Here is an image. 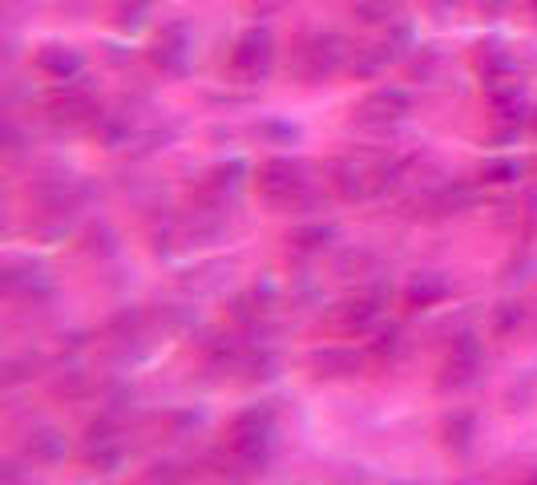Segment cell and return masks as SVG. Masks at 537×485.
<instances>
[{"instance_id":"obj_1","label":"cell","mask_w":537,"mask_h":485,"mask_svg":"<svg viewBox=\"0 0 537 485\" xmlns=\"http://www.w3.org/2000/svg\"><path fill=\"white\" fill-rule=\"evenodd\" d=\"M271 441H275V409L271 405H255V409H247V413L235 417V425H231V453L247 469L267 465Z\"/></svg>"},{"instance_id":"obj_2","label":"cell","mask_w":537,"mask_h":485,"mask_svg":"<svg viewBox=\"0 0 537 485\" xmlns=\"http://www.w3.org/2000/svg\"><path fill=\"white\" fill-rule=\"evenodd\" d=\"M303 166L291 162V158H271L263 170H259V190L267 194L271 203H287L303 190Z\"/></svg>"},{"instance_id":"obj_3","label":"cell","mask_w":537,"mask_h":485,"mask_svg":"<svg viewBox=\"0 0 537 485\" xmlns=\"http://www.w3.org/2000/svg\"><path fill=\"white\" fill-rule=\"evenodd\" d=\"M231 65L243 73V77H263L267 65H271V37L267 33H247L231 57Z\"/></svg>"},{"instance_id":"obj_4","label":"cell","mask_w":537,"mask_h":485,"mask_svg":"<svg viewBox=\"0 0 537 485\" xmlns=\"http://www.w3.org/2000/svg\"><path fill=\"white\" fill-rule=\"evenodd\" d=\"M481 360H485V352H481V344H477V336H457L453 340V352H449V380L453 384H469L477 372H481Z\"/></svg>"},{"instance_id":"obj_5","label":"cell","mask_w":537,"mask_h":485,"mask_svg":"<svg viewBox=\"0 0 537 485\" xmlns=\"http://www.w3.org/2000/svg\"><path fill=\"white\" fill-rule=\"evenodd\" d=\"M65 437L57 433V429H33L29 437H25V457L29 461H37V465H53V461H61L65 457Z\"/></svg>"},{"instance_id":"obj_6","label":"cell","mask_w":537,"mask_h":485,"mask_svg":"<svg viewBox=\"0 0 537 485\" xmlns=\"http://www.w3.org/2000/svg\"><path fill=\"white\" fill-rule=\"evenodd\" d=\"M445 296H449V279L437 275V271H424V275H416V279L408 283V304H412V308H433V304H441Z\"/></svg>"},{"instance_id":"obj_7","label":"cell","mask_w":537,"mask_h":485,"mask_svg":"<svg viewBox=\"0 0 537 485\" xmlns=\"http://www.w3.org/2000/svg\"><path fill=\"white\" fill-rule=\"evenodd\" d=\"M360 114H364V118H380V122L400 118V114H408V97H404L400 89H376L368 102L360 106Z\"/></svg>"},{"instance_id":"obj_8","label":"cell","mask_w":537,"mask_h":485,"mask_svg":"<svg viewBox=\"0 0 537 485\" xmlns=\"http://www.w3.org/2000/svg\"><path fill=\"white\" fill-rule=\"evenodd\" d=\"M311 364H315L319 376H352L360 368V356L348 352V348H324V352L311 356Z\"/></svg>"},{"instance_id":"obj_9","label":"cell","mask_w":537,"mask_h":485,"mask_svg":"<svg viewBox=\"0 0 537 485\" xmlns=\"http://www.w3.org/2000/svg\"><path fill=\"white\" fill-rule=\"evenodd\" d=\"M473 437H477V421H473L469 413H453V417L445 421V445H449L453 453H469V449H473Z\"/></svg>"},{"instance_id":"obj_10","label":"cell","mask_w":537,"mask_h":485,"mask_svg":"<svg viewBox=\"0 0 537 485\" xmlns=\"http://www.w3.org/2000/svg\"><path fill=\"white\" fill-rule=\"evenodd\" d=\"M41 69L53 73L57 81H65V77L81 73V57L77 53H65V49H49V53H41Z\"/></svg>"},{"instance_id":"obj_11","label":"cell","mask_w":537,"mask_h":485,"mask_svg":"<svg viewBox=\"0 0 537 485\" xmlns=\"http://www.w3.org/2000/svg\"><path fill=\"white\" fill-rule=\"evenodd\" d=\"M307 57L315 61V65H311L315 73H328V69H336V61L344 57V49H340V41H336V37H319V41H315V49H307Z\"/></svg>"},{"instance_id":"obj_12","label":"cell","mask_w":537,"mask_h":485,"mask_svg":"<svg viewBox=\"0 0 537 485\" xmlns=\"http://www.w3.org/2000/svg\"><path fill=\"white\" fill-rule=\"evenodd\" d=\"M376 320H380V304H376V300H356V304H348L344 328H348V332H364V328H372Z\"/></svg>"},{"instance_id":"obj_13","label":"cell","mask_w":537,"mask_h":485,"mask_svg":"<svg viewBox=\"0 0 537 485\" xmlns=\"http://www.w3.org/2000/svg\"><path fill=\"white\" fill-rule=\"evenodd\" d=\"M525 324H529V312H525L521 304H501L497 316H493V332H497V336H513V332H521Z\"/></svg>"},{"instance_id":"obj_14","label":"cell","mask_w":537,"mask_h":485,"mask_svg":"<svg viewBox=\"0 0 537 485\" xmlns=\"http://www.w3.org/2000/svg\"><path fill=\"white\" fill-rule=\"evenodd\" d=\"M328 239H332V231H324V227H315V231H299V235H295V243H299L303 251H319V247H328Z\"/></svg>"},{"instance_id":"obj_15","label":"cell","mask_w":537,"mask_h":485,"mask_svg":"<svg viewBox=\"0 0 537 485\" xmlns=\"http://www.w3.org/2000/svg\"><path fill=\"white\" fill-rule=\"evenodd\" d=\"M517 174H521L517 162H489V166H485V182H509V178H517Z\"/></svg>"},{"instance_id":"obj_16","label":"cell","mask_w":537,"mask_h":485,"mask_svg":"<svg viewBox=\"0 0 537 485\" xmlns=\"http://www.w3.org/2000/svg\"><path fill=\"white\" fill-rule=\"evenodd\" d=\"M525 485H537V469H533V473H529V481H525Z\"/></svg>"}]
</instances>
